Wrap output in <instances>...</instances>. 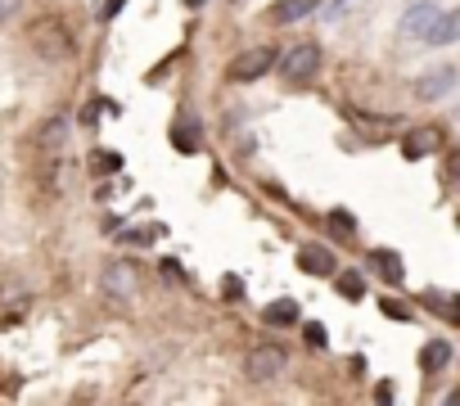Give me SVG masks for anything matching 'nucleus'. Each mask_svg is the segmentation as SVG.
<instances>
[{
  "instance_id": "nucleus-1",
  "label": "nucleus",
  "mask_w": 460,
  "mask_h": 406,
  "mask_svg": "<svg viewBox=\"0 0 460 406\" xmlns=\"http://www.w3.org/2000/svg\"><path fill=\"white\" fill-rule=\"evenodd\" d=\"M280 59L271 64V68H280V82H289V86H303V82H312L316 73H321V46L316 41H298V46H289V50H276Z\"/></svg>"
},
{
  "instance_id": "nucleus-2",
  "label": "nucleus",
  "mask_w": 460,
  "mask_h": 406,
  "mask_svg": "<svg viewBox=\"0 0 460 406\" xmlns=\"http://www.w3.org/2000/svg\"><path fill=\"white\" fill-rule=\"evenodd\" d=\"M140 289V276H136V262L131 258H113L100 267V298H109L113 307H127Z\"/></svg>"
},
{
  "instance_id": "nucleus-3",
  "label": "nucleus",
  "mask_w": 460,
  "mask_h": 406,
  "mask_svg": "<svg viewBox=\"0 0 460 406\" xmlns=\"http://www.w3.org/2000/svg\"><path fill=\"white\" fill-rule=\"evenodd\" d=\"M285 366H289V352L280 343H258V348L244 352V379L258 384V388L262 384H276L285 375Z\"/></svg>"
},
{
  "instance_id": "nucleus-4",
  "label": "nucleus",
  "mask_w": 460,
  "mask_h": 406,
  "mask_svg": "<svg viewBox=\"0 0 460 406\" xmlns=\"http://www.w3.org/2000/svg\"><path fill=\"white\" fill-rule=\"evenodd\" d=\"M32 46L41 50V59H68V55H73V37H68L64 23H55V19L32 32Z\"/></svg>"
},
{
  "instance_id": "nucleus-5",
  "label": "nucleus",
  "mask_w": 460,
  "mask_h": 406,
  "mask_svg": "<svg viewBox=\"0 0 460 406\" xmlns=\"http://www.w3.org/2000/svg\"><path fill=\"white\" fill-rule=\"evenodd\" d=\"M433 19H438L433 0H411L406 14H402V37H406V41H424L429 28H433Z\"/></svg>"
},
{
  "instance_id": "nucleus-6",
  "label": "nucleus",
  "mask_w": 460,
  "mask_h": 406,
  "mask_svg": "<svg viewBox=\"0 0 460 406\" xmlns=\"http://www.w3.org/2000/svg\"><path fill=\"white\" fill-rule=\"evenodd\" d=\"M456 91V68H429L424 77H415V100L424 104H438Z\"/></svg>"
},
{
  "instance_id": "nucleus-7",
  "label": "nucleus",
  "mask_w": 460,
  "mask_h": 406,
  "mask_svg": "<svg viewBox=\"0 0 460 406\" xmlns=\"http://www.w3.org/2000/svg\"><path fill=\"white\" fill-rule=\"evenodd\" d=\"M366 267H370L384 285H402V280H406V262H402V253H393V249H370V253H366Z\"/></svg>"
},
{
  "instance_id": "nucleus-8",
  "label": "nucleus",
  "mask_w": 460,
  "mask_h": 406,
  "mask_svg": "<svg viewBox=\"0 0 460 406\" xmlns=\"http://www.w3.org/2000/svg\"><path fill=\"white\" fill-rule=\"evenodd\" d=\"M68 136H73V118H68V113H50V118L41 122V131H37V145L50 149V154H64Z\"/></svg>"
},
{
  "instance_id": "nucleus-9",
  "label": "nucleus",
  "mask_w": 460,
  "mask_h": 406,
  "mask_svg": "<svg viewBox=\"0 0 460 406\" xmlns=\"http://www.w3.org/2000/svg\"><path fill=\"white\" fill-rule=\"evenodd\" d=\"M298 267H303L307 276H321V280H330V276L339 271V258H334L325 244H303V249H298Z\"/></svg>"
},
{
  "instance_id": "nucleus-10",
  "label": "nucleus",
  "mask_w": 460,
  "mask_h": 406,
  "mask_svg": "<svg viewBox=\"0 0 460 406\" xmlns=\"http://www.w3.org/2000/svg\"><path fill=\"white\" fill-rule=\"evenodd\" d=\"M271 64H276V50H271V46H262V50H249L244 59H235L230 77H235V82H258V77H262Z\"/></svg>"
},
{
  "instance_id": "nucleus-11",
  "label": "nucleus",
  "mask_w": 460,
  "mask_h": 406,
  "mask_svg": "<svg viewBox=\"0 0 460 406\" xmlns=\"http://www.w3.org/2000/svg\"><path fill=\"white\" fill-rule=\"evenodd\" d=\"M451 357H456L451 339H429V343L420 348V370H424V375H438V370L451 366Z\"/></svg>"
},
{
  "instance_id": "nucleus-12",
  "label": "nucleus",
  "mask_w": 460,
  "mask_h": 406,
  "mask_svg": "<svg viewBox=\"0 0 460 406\" xmlns=\"http://www.w3.org/2000/svg\"><path fill=\"white\" fill-rule=\"evenodd\" d=\"M321 0H276L271 5V23H303V19H316Z\"/></svg>"
},
{
  "instance_id": "nucleus-13",
  "label": "nucleus",
  "mask_w": 460,
  "mask_h": 406,
  "mask_svg": "<svg viewBox=\"0 0 460 406\" xmlns=\"http://www.w3.org/2000/svg\"><path fill=\"white\" fill-rule=\"evenodd\" d=\"M456 37H460V10H438V19H433L424 46H451Z\"/></svg>"
},
{
  "instance_id": "nucleus-14",
  "label": "nucleus",
  "mask_w": 460,
  "mask_h": 406,
  "mask_svg": "<svg viewBox=\"0 0 460 406\" xmlns=\"http://www.w3.org/2000/svg\"><path fill=\"white\" fill-rule=\"evenodd\" d=\"M262 321L285 330V325H298V321H303V312H298V303H294V298H276V303L262 312Z\"/></svg>"
},
{
  "instance_id": "nucleus-15",
  "label": "nucleus",
  "mask_w": 460,
  "mask_h": 406,
  "mask_svg": "<svg viewBox=\"0 0 460 406\" xmlns=\"http://www.w3.org/2000/svg\"><path fill=\"white\" fill-rule=\"evenodd\" d=\"M334 276H339V271H334ZM334 285H339V294H343V298H352V303H357V298H366V276H361V271H343Z\"/></svg>"
},
{
  "instance_id": "nucleus-16",
  "label": "nucleus",
  "mask_w": 460,
  "mask_h": 406,
  "mask_svg": "<svg viewBox=\"0 0 460 406\" xmlns=\"http://www.w3.org/2000/svg\"><path fill=\"white\" fill-rule=\"evenodd\" d=\"M91 167H95V176H113V172H122V154L95 149V154H91Z\"/></svg>"
},
{
  "instance_id": "nucleus-17",
  "label": "nucleus",
  "mask_w": 460,
  "mask_h": 406,
  "mask_svg": "<svg viewBox=\"0 0 460 406\" xmlns=\"http://www.w3.org/2000/svg\"><path fill=\"white\" fill-rule=\"evenodd\" d=\"M424 303H433L447 321H460V298H456V294H438V289H429V294H424Z\"/></svg>"
},
{
  "instance_id": "nucleus-18",
  "label": "nucleus",
  "mask_w": 460,
  "mask_h": 406,
  "mask_svg": "<svg viewBox=\"0 0 460 406\" xmlns=\"http://www.w3.org/2000/svg\"><path fill=\"white\" fill-rule=\"evenodd\" d=\"M330 231H339V240H352V235H357V217L343 213V208H334V213H330Z\"/></svg>"
},
{
  "instance_id": "nucleus-19",
  "label": "nucleus",
  "mask_w": 460,
  "mask_h": 406,
  "mask_svg": "<svg viewBox=\"0 0 460 406\" xmlns=\"http://www.w3.org/2000/svg\"><path fill=\"white\" fill-rule=\"evenodd\" d=\"M303 339H307V348H312V352H325V348H330V334H325V325H321V321H307V325H303Z\"/></svg>"
},
{
  "instance_id": "nucleus-20",
  "label": "nucleus",
  "mask_w": 460,
  "mask_h": 406,
  "mask_svg": "<svg viewBox=\"0 0 460 406\" xmlns=\"http://www.w3.org/2000/svg\"><path fill=\"white\" fill-rule=\"evenodd\" d=\"M172 140H176L181 149H194V140H199V136H194V118H190V113L181 118V127H172Z\"/></svg>"
},
{
  "instance_id": "nucleus-21",
  "label": "nucleus",
  "mask_w": 460,
  "mask_h": 406,
  "mask_svg": "<svg viewBox=\"0 0 460 406\" xmlns=\"http://www.w3.org/2000/svg\"><path fill=\"white\" fill-rule=\"evenodd\" d=\"M379 312H384V316H393V321H411L406 303H397V298H384V303H379Z\"/></svg>"
},
{
  "instance_id": "nucleus-22",
  "label": "nucleus",
  "mask_w": 460,
  "mask_h": 406,
  "mask_svg": "<svg viewBox=\"0 0 460 406\" xmlns=\"http://www.w3.org/2000/svg\"><path fill=\"white\" fill-rule=\"evenodd\" d=\"M19 10H23V0H0V23L19 19Z\"/></svg>"
},
{
  "instance_id": "nucleus-23",
  "label": "nucleus",
  "mask_w": 460,
  "mask_h": 406,
  "mask_svg": "<svg viewBox=\"0 0 460 406\" xmlns=\"http://www.w3.org/2000/svg\"><path fill=\"white\" fill-rule=\"evenodd\" d=\"M122 5H127V0H104V5H100V23L118 19V14H122Z\"/></svg>"
},
{
  "instance_id": "nucleus-24",
  "label": "nucleus",
  "mask_w": 460,
  "mask_h": 406,
  "mask_svg": "<svg viewBox=\"0 0 460 406\" xmlns=\"http://www.w3.org/2000/svg\"><path fill=\"white\" fill-rule=\"evenodd\" d=\"M95 122H100V104H86L82 109V127H95Z\"/></svg>"
},
{
  "instance_id": "nucleus-25",
  "label": "nucleus",
  "mask_w": 460,
  "mask_h": 406,
  "mask_svg": "<svg viewBox=\"0 0 460 406\" xmlns=\"http://www.w3.org/2000/svg\"><path fill=\"white\" fill-rule=\"evenodd\" d=\"M122 240H131V244H149V240H154V235H145V231H127V235H122Z\"/></svg>"
},
{
  "instance_id": "nucleus-26",
  "label": "nucleus",
  "mask_w": 460,
  "mask_h": 406,
  "mask_svg": "<svg viewBox=\"0 0 460 406\" xmlns=\"http://www.w3.org/2000/svg\"><path fill=\"white\" fill-rule=\"evenodd\" d=\"M163 280H181V267L176 262H163Z\"/></svg>"
},
{
  "instance_id": "nucleus-27",
  "label": "nucleus",
  "mask_w": 460,
  "mask_h": 406,
  "mask_svg": "<svg viewBox=\"0 0 460 406\" xmlns=\"http://www.w3.org/2000/svg\"><path fill=\"white\" fill-rule=\"evenodd\" d=\"M190 5H203V0H190Z\"/></svg>"
}]
</instances>
